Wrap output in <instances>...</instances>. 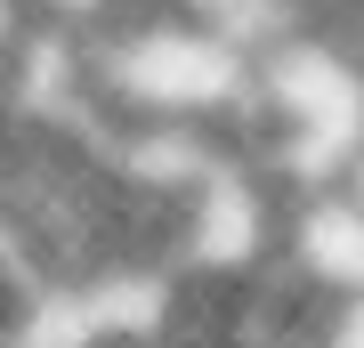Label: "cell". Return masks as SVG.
I'll return each mask as SVG.
<instances>
[{"mask_svg": "<svg viewBox=\"0 0 364 348\" xmlns=\"http://www.w3.org/2000/svg\"><path fill=\"white\" fill-rule=\"evenodd\" d=\"M275 268L299 292H316L324 308L364 300V203L348 186H299L284 203V251Z\"/></svg>", "mask_w": 364, "mask_h": 348, "instance_id": "6da1fadb", "label": "cell"}, {"mask_svg": "<svg viewBox=\"0 0 364 348\" xmlns=\"http://www.w3.org/2000/svg\"><path fill=\"white\" fill-rule=\"evenodd\" d=\"M16 25H41V33H65V41H105L114 25H130L138 9L154 0H9Z\"/></svg>", "mask_w": 364, "mask_h": 348, "instance_id": "7a4b0ae2", "label": "cell"}, {"mask_svg": "<svg viewBox=\"0 0 364 348\" xmlns=\"http://www.w3.org/2000/svg\"><path fill=\"white\" fill-rule=\"evenodd\" d=\"M340 186H348V194H356V203H364V154H356V170H348V179H340Z\"/></svg>", "mask_w": 364, "mask_h": 348, "instance_id": "3957f363", "label": "cell"}]
</instances>
